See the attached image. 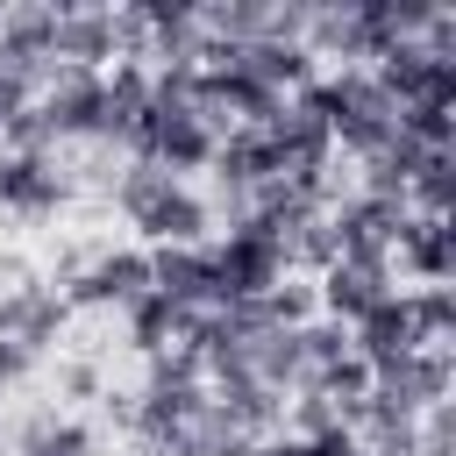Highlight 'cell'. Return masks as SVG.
Here are the masks:
<instances>
[{
  "label": "cell",
  "mask_w": 456,
  "mask_h": 456,
  "mask_svg": "<svg viewBox=\"0 0 456 456\" xmlns=\"http://www.w3.org/2000/svg\"><path fill=\"white\" fill-rule=\"evenodd\" d=\"M192 321H200V314H178V306L157 299V292H142V299L128 306V335H135V349H150V356H157L171 335H192Z\"/></svg>",
  "instance_id": "14"
},
{
  "label": "cell",
  "mask_w": 456,
  "mask_h": 456,
  "mask_svg": "<svg viewBox=\"0 0 456 456\" xmlns=\"http://www.w3.org/2000/svg\"><path fill=\"white\" fill-rule=\"evenodd\" d=\"M392 256H399L406 278H420V285H449V271H456V228H449V221H428V214H406Z\"/></svg>",
  "instance_id": "10"
},
{
  "label": "cell",
  "mask_w": 456,
  "mask_h": 456,
  "mask_svg": "<svg viewBox=\"0 0 456 456\" xmlns=\"http://www.w3.org/2000/svg\"><path fill=\"white\" fill-rule=\"evenodd\" d=\"M321 321H342V328H356L378 299H392V271L385 264H349V256H335V264H321Z\"/></svg>",
  "instance_id": "6"
},
{
  "label": "cell",
  "mask_w": 456,
  "mask_h": 456,
  "mask_svg": "<svg viewBox=\"0 0 456 456\" xmlns=\"http://www.w3.org/2000/svg\"><path fill=\"white\" fill-rule=\"evenodd\" d=\"M399 221H406V207H399V200L356 192V200H335L321 228H328L335 256H349V264H385V271H392V242H399Z\"/></svg>",
  "instance_id": "4"
},
{
  "label": "cell",
  "mask_w": 456,
  "mask_h": 456,
  "mask_svg": "<svg viewBox=\"0 0 456 456\" xmlns=\"http://www.w3.org/2000/svg\"><path fill=\"white\" fill-rule=\"evenodd\" d=\"M86 449H93V442H86L78 420H36L28 442H21V456H86Z\"/></svg>",
  "instance_id": "17"
},
{
  "label": "cell",
  "mask_w": 456,
  "mask_h": 456,
  "mask_svg": "<svg viewBox=\"0 0 456 456\" xmlns=\"http://www.w3.org/2000/svg\"><path fill=\"white\" fill-rule=\"evenodd\" d=\"M64 328V299L57 292H7L0 299V349H14V356H36L50 335Z\"/></svg>",
  "instance_id": "11"
},
{
  "label": "cell",
  "mask_w": 456,
  "mask_h": 456,
  "mask_svg": "<svg viewBox=\"0 0 456 456\" xmlns=\"http://www.w3.org/2000/svg\"><path fill=\"white\" fill-rule=\"evenodd\" d=\"M349 349L378 370V363H392V356H413V349H435V342H420V328H413V306H406V292H392V299H378L356 328H349Z\"/></svg>",
  "instance_id": "9"
},
{
  "label": "cell",
  "mask_w": 456,
  "mask_h": 456,
  "mask_svg": "<svg viewBox=\"0 0 456 456\" xmlns=\"http://www.w3.org/2000/svg\"><path fill=\"white\" fill-rule=\"evenodd\" d=\"M214 256V306H249V299H264L271 285H285V242L271 235V228H256L249 214L228 228V242H214L207 249Z\"/></svg>",
  "instance_id": "3"
},
{
  "label": "cell",
  "mask_w": 456,
  "mask_h": 456,
  "mask_svg": "<svg viewBox=\"0 0 456 456\" xmlns=\"http://www.w3.org/2000/svg\"><path fill=\"white\" fill-rule=\"evenodd\" d=\"M150 292L171 299L178 314H214V256L200 249H157L150 256Z\"/></svg>",
  "instance_id": "8"
},
{
  "label": "cell",
  "mask_w": 456,
  "mask_h": 456,
  "mask_svg": "<svg viewBox=\"0 0 456 456\" xmlns=\"http://www.w3.org/2000/svg\"><path fill=\"white\" fill-rule=\"evenodd\" d=\"M121 50V21L107 7H57L50 28V64L64 57V71H100V57Z\"/></svg>",
  "instance_id": "7"
},
{
  "label": "cell",
  "mask_w": 456,
  "mask_h": 456,
  "mask_svg": "<svg viewBox=\"0 0 456 456\" xmlns=\"http://www.w3.org/2000/svg\"><path fill=\"white\" fill-rule=\"evenodd\" d=\"M121 214H128L157 249H200V235H207V200L185 192L178 178H164L157 164H135V171L121 178Z\"/></svg>",
  "instance_id": "2"
},
{
  "label": "cell",
  "mask_w": 456,
  "mask_h": 456,
  "mask_svg": "<svg viewBox=\"0 0 456 456\" xmlns=\"http://www.w3.org/2000/svg\"><path fill=\"white\" fill-rule=\"evenodd\" d=\"M299 107H314L328 121L335 142H349L356 157H378L392 135H399V107L370 86V71H342V78H306L299 86Z\"/></svg>",
  "instance_id": "1"
},
{
  "label": "cell",
  "mask_w": 456,
  "mask_h": 456,
  "mask_svg": "<svg viewBox=\"0 0 456 456\" xmlns=\"http://www.w3.org/2000/svg\"><path fill=\"white\" fill-rule=\"evenodd\" d=\"M21 107H28V93H21L14 78H0V121H7V114H21Z\"/></svg>",
  "instance_id": "18"
},
{
  "label": "cell",
  "mask_w": 456,
  "mask_h": 456,
  "mask_svg": "<svg viewBox=\"0 0 456 456\" xmlns=\"http://www.w3.org/2000/svg\"><path fill=\"white\" fill-rule=\"evenodd\" d=\"M57 200H64V185H57V171H50L43 150H14V157H0V207L50 214Z\"/></svg>",
  "instance_id": "13"
},
{
  "label": "cell",
  "mask_w": 456,
  "mask_h": 456,
  "mask_svg": "<svg viewBox=\"0 0 456 456\" xmlns=\"http://www.w3.org/2000/svg\"><path fill=\"white\" fill-rule=\"evenodd\" d=\"M449 185H456V150H428L420 171L406 178V200H413L428 221H449Z\"/></svg>",
  "instance_id": "15"
},
{
  "label": "cell",
  "mask_w": 456,
  "mask_h": 456,
  "mask_svg": "<svg viewBox=\"0 0 456 456\" xmlns=\"http://www.w3.org/2000/svg\"><path fill=\"white\" fill-rule=\"evenodd\" d=\"M142 292H150V256L142 249H114L71 285V299H93V306H135Z\"/></svg>",
  "instance_id": "12"
},
{
  "label": "cell",
  "mask_w": 456,
  "mask_h": 456,
  "mask_svg": "<svg viewBox=\"0 0 456 456\" xmlns=\"http://www.w3.org/2000/svg\"><path fill=\"white\" fill-rule=\"evenodd\" d=\"M36 114H43V135H100V114H107V71H57Z\"/></svg>",
  "instance_id": "5"
},
{
  "label": "cell",
  "mask_w": 456,
  "mask_h": 456,
  "mask_svg": "<svg viewBox=\"0 0 456 456\" xmlns=\"http://www.w3.org/2000/svg\"><path fill=\"white\" fill-rule=\"evenodd\" d=\"M406 306H413L420 342H449V335H456V299H449V285H413Z\"/></svg>",
  "instance_id": "16"
}]
</instances>
